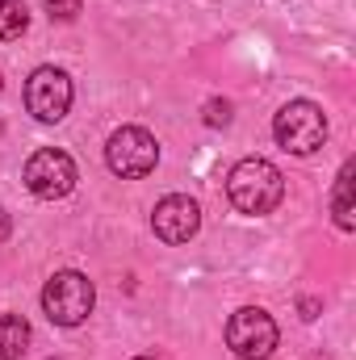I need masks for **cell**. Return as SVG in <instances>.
<instances>
[{"label":"cell","mask_w":356,"mask_h":360,"mask_svg":"<svg viewBox=\"0 0 356 360\" xmlns=\"http://www.w3.org/2000/svg\"><path fill=\"white\" fill-rule=\"evenodd\" d=\"M227 197H231V205L239 210V214H252V218H260V214H272L276 205H281V197H285V176H281V168L276 164H268V160H239L235 168H231V176H227Z\"/></svg>","instance_id":"1"},{"label":"cell","mask_w":356,"mask_h":360,"mask_svg":"<svg viewBox=\"0 0 356 360\" xmlns=\"http://www.w3.org/2000/svg\"><path fill=\"white\" fill-rule=\"evenodd\" d=\"M92 306H96V289H92L89 276L76 272V269L55 272L46 281V289H42V310L59 327H80L92 314Z\"/></svg>","instance_id":"2"},{"label":"cell","mask_w":356,"mask_h":360,"mask_svg":"<svg viewBox=\"0 0 356 360\" xmlns=\"http://www.w3.org/2000/svg\"><path fill=\"white\" fill-rule=\"evenodd\" d=\"M272 134L285 151L293 155H310L327 143V113L314 105V101H289L276 109L272 117Z\"/></svg>","instance_id":"3"},{"label":"cell","mask_w":356,"mask_h":360,"mask_svg":"<svg viewBox=\"0 0 356 360\" xmlns=\"http://www.w3.org/2000/svg\"><path fill=\"white\" fill-rule=\"evenodd\" d=\"M105 164H109L113 176L139 180L160 164V143H155V134L143 130V126H122V130H113L109 143H105Z\"/></svg>","instance_id":"4"},{"label":"cell","mask_w":356,"mask_h":360,"mask_svg":"<svg viewBox=\"0 0 356 360\" xmlns=\"http://www.w3.org/2000/svg\"><path fill=\"white\" fill-rule=\"evenodd\" d=\"M21 180H25V188H30L34 197H42V201H59V197H68V193L76 188V164H72L68 151H59V147H42V151H34V155L25 160Z\"/></svg>","instance_id":"5"},{"label":"cell","mask_w":356,"mask_h":360,"mask_svg":"<svg viewBox=\"0 0 356 360\" xmlns=\"http://www.w3.org/2000/svg\"><path fill=\"white\" fill-rule=\"evenodd\" d=\"M276 340H281V331H276L272 314L260 310V306H243V310H235L231 323H227V348H231L235 356H243V360L272 356Z\"/></svg>","instance_id":"6"},{"label":"cell","mask_w":356,"mask_h":360,"mask_svg":"<svg viewBox=\"0 0 356 360\" xmlns=\"http://www.w3.org/2000/svg\"><path fill=\"white\" fill-rule=\"evenodd\" d=\"M72 80H68V72H59V68H38L30 80H25V109L38 117V122H63L68 117V109H72Z\"/></svg>","instance_id":"7"},{"label":"cell","mask_w":356,"mask_h":360,"mask_svg":"<svg viewBox=\"0 0 356 360\" xmlns=\"http://www.w3.org/2000/svg\"><path fill=\"white\" fill-rule=\"evenodd\" d=\"M151 231L164 239V243H189L197 231H201V210H197V201L193 197H184V193H172V197H164L155 210H151Z\"/></svg>","instance_id":"8"},{"label":"cell","mask_w":356,"mask_h":360,"mask_svg":"<svg viewBox=\"0 0 356 360\" xmlns=\"http://www.w3.org/2000/svg\"><path fill=\"white\" fill-rule=\"evenodd\" d=\"M30 348V323L21 314H0V360H21Z\"/></svg>","instance_id":"9"},{"label":"cell","mask_w":356,"mask_h":360,"mask_svg":"<svg viewBox=\"0 0 356 360\" xmlns=\"http://www.w3.org/2000/svg\"><path fill=\"white\" fill-rule=\"evenodd\" d=\"M352 160L340 168V176H336V222H340V231H352L356 218H352Z\"/></svg>","instance_id":"10"},{"label":"cell","mask_w":356,"mask_h":360,"mask_svg":"<svg viewBox=\"0 0 356 360\" xmlns=\"http://www.w3.org/2000/svg\"><path fill=\"white\" fill-rule=\"evenodd\" d=\"M30 30V8L21 0H0V42H13Z\"/></svg>","instance_id":"11"},{"label":"cell","mask_w":356,"mask_h":360,"mask_svg":"<svg viewBox=\"0 0 356 360\" xmlns=\"http://www.w3.org/2000/svg\"><path fill=\"white\" fill-rule=\"evenodd\" d=\"M46 13H51V21H76L84 13V4L80 0H46Z\"/></svg>","instance_id":"12"},{"label":"cell","mask_w":356,"mask_h":360,"mask_svg":"<svg viewBox=\"0 0 356 360\" xmlns=\"http://www.w3.org/2000/svg\"><path fill=\"white\" fill-rule=\"evenodd\" d=\"M205 126H231V101H205Z\"/></svg>","instance_id":"13"},{"label":"cell","mask_w":356,"mask_h":360,"mask_svg":"<svg viewBox=\"0 0 356 360\" xmlns=\"http://www.w3.org/2000/svg\"><path fill=\"white\" fill-rule=\"evenodd\" d=\"M8 235H13V218H8V214H4V210H0V243H4V239H8Z\"/></svg>","instance_id":"14"},{"label":"cell","mask_w":356,"mask_h":360,"mask_svg":"<svg viewBox=\"0 0 356 360\" xmlns=\"http://www.w3.org/2000/svg\"><path fill=\"white\" fill-rule=\"evenodd\" d=\"M314 310H319V302L314 297H302V319H314Z\"/></svg>","instance_id":"15"},{"label":"cell","mask_w":356,"mask_h":360,"mask_svg":"<svg viewBox=\"0 0 356 360\" xmlns=\"http://www.w3.org/2000/svg\"><path fill=\"white\" fill-rule=\"evenodd\" d=\"M0 92H4V76H0Z\"/></svg>","instance_id":"16"}]
</instances>
